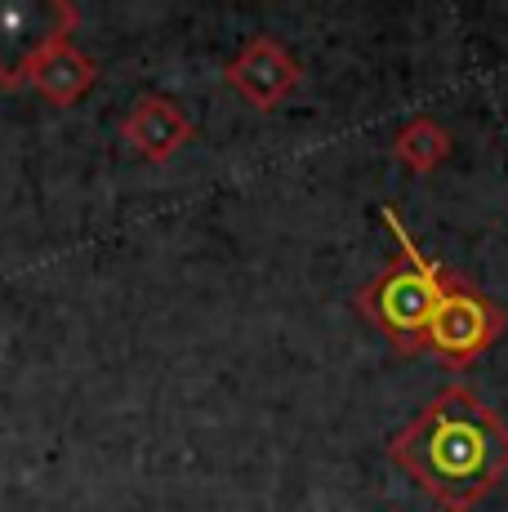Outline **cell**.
Here are the masks:
<instances>
[{"instance_id":"cell-1","label":"cell","mask_w":508,"mask_h":512,"mask_svg":"<svg viewBox=\"0 0 508 512\" xmlns=\"http://www.w3.org/2000/svg\"><path fill=\"white\" fill-rule=\"evenodd\" d=\"M388 459L442 512H473L508 477V423L468 383H442L388 437Z\"/></svg>"},{"instance_id":"cell-2","label":"cell","mask_w":508,"mask_h":512,"mask_svg":"<svg viewBox=\"0 0 508 512\" xmlns=\"http://www.w3.org/2000/svg\"><path fill=\"white\" fill-rule=\"evenodd\" d=\"M384 223H388V232L397 236V254L357 290V312L384 334L402 357H419L424 339H428V326H433L455 272L419 250V241L406 232L402 214H397L393 205H384Z\"/></svg>"},{"instance_id":"cell-3","label":"cell","mask_w":508,"mask_h":512,"mask_svg":"<svg viewBox=\"0 0 508 512\" xmlns=\"http://www.w3.org/2000/svg\"><path fill=\"white\" fill-rule=\"evenodd\" d=\"M508 330V312L491 294H482L473 281L455 277L451 290H446L442 308H437L433 326H428L424 352H433V361L442 370H468L477 357L495 348Z\"/></svg>"},{"instance_id":"cell-4","label":"cell","mask_w":508,"mask_h":512,"mask_svg":"<svg viewBox=\"0 0 508 512\" xmlns=\"http://www.w3.org/2000/svg\"><path fill=\"white\" fill-rule=\"evenodd\" d=\"M228 81L237 85L259 112H272L281 98H290L299 90L304 67H299V58H290V49L281 45L277 36H254V41H246V49L232 58Z\"/></svg>"},{"instance_id":"cell-5","label":"cell","mask_w":508,"mask_h":512,"mask_svg":"<svg viewBox=\"0 0 508 512\" xmlns=\"http://www.w3.org/2000/svg\"><path fill=\"white\" fill-rule=\"evenodd\" d=\"M455 152V139L442 121L433 116H410L393 139V156L415 174H437Z\"/></svg>"},{"instance_id":"cell-6","label":"cell","mask_w":508,"mask_h":512,"mask_svg":"<svg viewBox=\"0 0 508 512\" xmlns=\"http://www.w3.org/2000/svg\"><path fill=\"white\" fill-rule=\"evenodd\" d=\"M130 139L139 143L148 156L165 161V156L179 152V147L192 139V125L183 121V116L174 112L170 103H143L139 116L130 121Z\"/></svg>"}]
</instances>
